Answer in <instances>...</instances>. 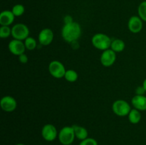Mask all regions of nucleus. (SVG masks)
<instances>
[{"mask_svg": "<svg viewBox=\"0 0 146 145\" xmlns=\"http://www.w3.org/2000/svg\"><path fill=\"white\" fill-rule=\"evenodd\" d=\"M81 35V27L76 21L64 24L61 29V36L67 43L72 44L78 41Z\"/></svg>", "mask_w": 146, "mask_h": 145, "instance_id": "obj_1", "label": "nucleus"}, {"mask_svg": "<svg viewBox=\"0 0 146 145\" xmlns=\"http://www.w3.org/2000/svg\"><path fill=\"white\" fill-rule=\"evenodd\" d=\"M93 45L96 48L104 51L111 48L112 40L108 35L103 33H98L95 34L91 38Z\"/></svg>", "mask_w": 146, "mask_h": 145, "instance_id": "obj_2", "label": "nucleus"}, {"mask_svg": "<svg viewBox=\"0 0 146 145\" xmlns=\"http://www.w3.org/2000/svg\"><path fill=\"white\" fill-rule=\"evenodd\" d=\"M58 140L63 145L72 144L76 136L72 126L64 127L58 132Z\"/></svg>", "mask_w": 146, "mask_h": 145, "instance_id": "obj_3", "label": "nucleus"}, {"mask_svg": "<svg viewBox=\"0 0 146 145\" xmlns=\"http://www.w3.org/2000/svg\"><path fill=\"white\" fill-rule=\"evenodd\" d=\"M112 110L115 115L119 117L128 115L131 110V107L127 101L124 100H117L113 103Z\"/></svg>", "mask_w": 146, "mask_h": 145, "instance_id": "obj_4", "label": "nucleus"}, {"mask_svg": "<svg viewBox=\"0 0 146 145\" xmlns=\"http://www.w3.org/2000/svg\"><path fill=\"white\" fill-rule=\"evenodd\" d=\"M11 36L14 39L24 41L29 36V29L26 24H17L11 28Z\"/></svg>", "mask_w": 146, "mask_h": 145, "instance_id": "obj_5", "label": "nucleus"}, {"mask_svg": "<svg viewBox=\"0 0 146 145\" xmlns=\"http://www.w3.org/2000/svg\"><path fill=\"white\" fill-rule=\"evenodd\" d=\"M48 71L51 76L60 79L64 78L66 70L61 62L58 61H52L48 65Z\"/></svg>", "mask_w": 146, "mask_h": 145, "instance_id": "obj_6", "label": "nucleus"}, {"mask_svg": "<svg viewBox=\"0 0 146 145\" xmlns=\"http://www.w3.org/2000/svg\"><path fill=\"white\" fill-rule=\"evenodd\" d=\"M41 135L44 140L47 142H53L56 139L58 133L54 125L51 124H46L41 129Z\"/></svg>", "mask_w": 146, "mask_h": 145, "instance_id": "obj_7", "label": "nucleus"}, {"mask_svg": "<svg viewBox=\"0 0 146 145\" xmlns=\"http://www.w3.org/2000/svg\"><path fill=\"white\" fill-rule=\"evenodd\" d=\"M116 60V53L111 48L104 51L101 55L100 61L104 67H111Z\"/></svg>", "mask_w": 146, "mask_h": 145, "instance_id": "obj_8", "label": "nucleus"}, {"mask_svg": "<svg viewBox=\"0 0 146 145\" xmlns=\"http://www.w3.org/2000/svg\"><path fill=\"white\" fill-rule=\"evenodd\" d=\"M8 48L11 53L18 56L24 53L27 49L24 41L17 39H12L10 41L9 43Z\"/></svg>", "mask_w": 146, "mask_h": 145, "instance_id": "obj_9", "label": "nucleus"}, {"mask_svg": "<svg viewBox=\"0 0 146 145\" xmlns=\"http://www.w3.org/2000/svg\"><path fill=\"white\" fill-rule=\"evenodd\" d=\"M0 106L1 109L6 112H11L17 109V102L13 97L6 95L1 99Z\"/></svg>", "mask_w": 146, "mask_h": 145, "instance_id": "obj_10", "label": "nucleus"}, {"mask_svg": "<svg viewBox=\"0 0 146 145\" xmlns=\"http://www.w3.org/2000/svg\"><path fill=\"white\" fill-rule=\"evenodd\" d=\"M54 38V32L52 30L48 28L41 30L38 36V42L41 45H44V46L50 45L52 43Z\"/></svg>", "mask_w": 146, "mask_h": 145, "instance_id": "obj_11", "label": "nucleus"}, {"mask_svg": "<svg viewBox=\"0 0 146 145\" xmlns=\"http://www.w3.org/2000/svg\"><path fill=\"white\" fill-rule=\"evenodd\" d=\"M143 20L137 16H133L128 20V27L129 31L133 34L140 33L143 29Z\"/></svg>", "mask_w": 146, "mask_h": 145, "instance_id": "obj_12", "label": "nucleus"}, {"mask_svg": "<svg viewBox=\"0 0 146 145\" xmlns=\"http://www.w3.org/2000/svg\"><path fill=\"white\" fill-rule=\"evenodd\" d=\"M131 104L133 107L138 110H146V96L135 95L131 100Z\"/></svg>", "mask_w": 146, "mask_h": 145, "instance_id": "obj_13", "label": "nucleus"}, {"mask_svg": "<svg viewBox=\"0 0 146 145\" xmlns=\"http://www.w3.org/2000/svg\"><path fill=\"white\" fill-rule=\"evenodd\" d=\"M15 16L10 10H4L0 14V24L1 26H9L13 24Z\"/></svg>", "mask_w": 146, "mask_h": 145, "instance_id": "obj_14", "label": "nucleus"}, {"mask_svg": "<svg viewBox=\"0 0 146 145\" xmlns=\"http://www.w3.org/2000/svg\"><path fill=\"white\" fill-rule=\"evenodd\" d=\"M73 128H74V133H75L76 137L79 140L82 141L88 138V132L87 129L85 127L82 126H79L77 125H72Z\"/></svg>", "mask_w": 146, "mask_h": 145, "instance_id": "obj_15", "label": "nucleus"}, {"mask_svg": "<svg viewBox=\"0 0 146 145\" xmlns=\"http://www.w3.org/2000/svg\"><path fill=\"white\" fill-rule=\"evenodd\" d=\"M128 120H129V122L131 124L136 125V124H138L141 122V118H142V115L141 113V111L133 108V109H131V112L128 114Z\"/></svg>", "mask_w": 146, "mask_h": 145, "instance_id": "obj_16", "label": "nucleus"}, {"mask_svg": "<svg viewBox=\"0 0 146 145\" xmlns=\"http://www.w3.org/2000/svg\"><path fill=\"white\" fill-rule=\"evenodd\" d=\"M125 48V44L123 40L120 38H115L113 40L111 44V49L115 53H120L124 51Z\"/></svg>", "mask_w": 146, "mask_h": 145, "instance_id": "obj_17", "label": "nucleus"}, {"mask_svg": "<svg viewBox=\"0 0 146 145\" xmlns=\"http://www.w3.org/2000/svg\"><path fill=\"white\" fill-rule=\"evenodd\" d=\"M64 78H65L66 80H67L68 82H74L78 80V75L76 71L72 69H69L67 70V71H66Z\"/></svg>", "mask_w": 146, "mask_h": 145, "instance_id": "obj_18", "label": "nucleus"}, {"mask_svg": "<svg viewBox=\"0 0 146 145\" xmlns=\"http://www.w3.org/2000/svg\"><path fill=\"white\" fill-rule=\"evenodd\" d=\"M24 44H25L26 48L29 51H33L35 50L37 47L36 41L33 37L29 36L28 38L24 40Z\"/></svg>", "mask_w": 146, "mask_h": 145, "instance_id": "obj_19", "label": "nucleus"}, {"mask_svg": "<svg viewBox=\"0 0 146 145\" xmlns=\"http://www.w3.org/2000/svg\"><path fill=\"white\" fill-rule=\"evenodd\" d=\"M138 16L143 21L146 22V1H143L138 6Z\"/></svg>", "mask_w": 146, "mask_h": 145, "instance_id": "obj_20", "label": "nucleus"}, {"mask_svg": "<svg viewBox=\"0 0 146 145\" xmlns=\"http://www.w3.org/2000/svg\"><path fill=\"white\" fill-rule=\"evenodd\" d=\"M11 11L13 12V14H14L15 16H21L24 14V11H25V8H24V6L22 4H16L13 7L12 9H11Z\"/></svg>", "mask_w": 146, "mask_h": 145, "instance_id": "obj_21", "label": "nucleus"}, {"mask_svg": "<svg viewBox=\"0 0 146 145\" xmlns=\"http://www.w3.org/2000/svg\"><path fill=\"white\" fill-rule=\"evenodd\" d=\"M11 35V28L9 26H1L0 27V37L7 38Z\"/></svg>", "mask_w": 146, "mask_h": 145, "instance_id": "obj_22", "label": "nucleus"}, {"mask_svg": "<svg viewBox=\"0 0 146 145\" xmlns=\"http://www.w3.org/2000/svg\"><path fill=\"white\" fill-rule=\"evenodd\" d=\"M79 145H98V142L94 138H86L80 142Z\"/></svg>", "mask_w": 146, "mask_h": 145, "instance_id": "obj_23", "label": "nucleus"}, {"mask_svg": "<svg viewBox=\"0 0 146 145\" xmlns=\"http://www.w3.org/2000/svg\"><path fill=\"white\" fill-rule=\"evenodd\" d=\"M145 92H146V91L143 85H141V86H138V88L135 89V95H145Z\"/></svg>", "mask_w": 146, "mask_h": 145, "instance_id": "obj_24", "label": "nucleus"}, {"mask_svg": "<svg viewBox=\"0 0 146 145\" xmlns=\"http://www.w3.org/2000/svg\"><path fill=\"white\" fill-rule=\"evenodd\" d=\"M19 61H20V63L23 64H25L28 62L29 61V58L25 53H23L21 55H19Z\"/></svg>", "mask_w": 146, "mask_h": 145, "instance_id": "obj_25", "label": "nucleus"}, {"mask_svg": "<svg viewBox=\"0 0 146 145\" xmlns=\"http://www.w3.org/2000/svg\"><path fill=\"white\" fill-rule=\"evenodd\" d=\"M64 23H65V24H70V23L73 22L74 20H73V17L71 16L66 15L64 16Z\"/></svg>", "mask_w": 146, "mask_h": 145, "instance_id": "obj_26", "label": "nucleus"}, {"mask_svg": "<svg viewBox=\"0 0 146 145\" xmlns=\"http://www.w3.org/2000/svg\"><path fill=\"white\" fill-rule=\"evenodd\" d=\"M143 85V88H145V91H146V78L143 80V85Z\"/></svg>", "mask_w": 146, "mask_h": 145, "instance_id": "obj_27", "label": "nucleus"}, {"mask_svg": "<svg viewBox=\"0 0 146 145\" xmlns=\"http://www.w3.org/2000/svg\"><path fill=\"white\" fill-rule=\"evenodd\" d=\"M15 145H26V144H21V143H19V144H15Z\"/></svg>", "mask_w": 146, "mask_h": 145, "instance_id": "obj_28", "label": "nucleus"}, {"mask_svg": "<svg viewBox=\"0 0 146 145\" xmlns=\"http://www.w3.org/2000/svg\"><path fill=\"white\" fill-rule=\"evenodd\" d=\"M69 145H73V144H69Z\"/></svg>", "mask_w": 146, "mask_h": 145, "instance_id": "obj_29", "label": "nucleus"}]
</instances>
